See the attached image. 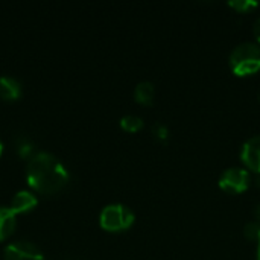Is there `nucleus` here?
<instances>
[{
  "label": "nucleus",
  "instance_id": "7",
  "mask_svg": "<svg viewBox=\"0 0 260 260\" xmlns=\"http://www.w3.org/2000/svg\"><path fill=\"white\" fill-rule=\"evenodd\" d=\"M38 200L32 192L27 190H20L14 195L12 201H11V210L14 213H26L29 210H32L37 206Z\"/></svg>",
  "mask_w": 260,
  "mask_h": 260
},
{
  "label": "nucleus",
  "instance_id": "18",
  "mask_svg": "<svg viewBox=\"0 0 260 260\" xmlns=\"http://www.w3.org/2000/svg\"><path fill=\"white\" fill-rule=\"evenodd\" d=\"M257 260H260V241H259V247H257Z\"/></svg>",
  "mask_w": 260,
  "mask_h": 260
},
{
  "label": "nucleus",
  "instance_id": "12",
  "mask_svg": "<svg viewBox=\"0 0 260 260\" xmlns=\"http://www.w3.org/2000/svg\"><path fill=\"white\" fill-rule=\"evenodd\" d=\"M15 148H17L20 157H23V158L30 157L32 158V155H34V145H32V142L27 137H23V136L18 137L17 142H15Z\"/></svg>",
  "mask_w": 260,
  "mask_h": 260
},
{
  "label": "nucleus",
  "instance_id": "5",
  "mask_svg": "<svg viewBox=\"0 0 260 260\" xmlns=\"http://www.w3.org/2000/svg\"><path fill=\"white\" fill-rule=\"evenodd\" d=\"M5 260H44V256L34 244L18 241L5 248Z\"/></svg>",
  "mask_w": 260,
  "mask_h": 260
},
{
  "label": "nucleus",
  "instance_id": "10",
  "mask_svg": "<svg viewBox=\"0 0 260 260\" xmlns=\"http://www.w3.org/2000/svg\"><path fill=\"white\" fill-rule=\"evenodd\" d=\"M134 99L142 105H149L154 101V85L149 81L139 82L134 88Z\"/></svg>",
  "mask_w": 260,
  "mask_h": 260
},
{
  "label": "nucleus",
  "instance_id": "17",
  "mask_svg": "<svg viewBox=\"0 0 260 260\" xmlns=\"http://www.w3.org/2000/svg\"><path fill=\"white\" fill-rule=\"evenodd\" d=\"M256 221L260 224V204L256 207Z\"/></svg>",
  "mask_w": 260,
  "mask_h": 260
},
{
  "label": "nucleus",
  "instance_id": "13",
  "mask_svg": "<svg viewBox=\"0 0 260 260\" xmlns=\"http://www.w3.org/2000/svg\"><path fill=\"white\" fill-rule=\"evenodd\" d=\"M229 5L238 12H250L251 9L259 6V3L254 0H230Z\"/></svg>",
  "mask_w": 260,
  "mask_h": 260
},
{
  "label": "nucleus",
  "instance_id": "11",
  "mask_svg": "<svg viewBox=\"0 0 260 260\" xmlns=\"http://www.w3.org/2000/svg\"><path fill=\"white\" fill-rule=\"evenodd\" d=\"M120 126L128 133H137L143 128V120L136 114H126L120 119Z\"/></svg>",
  "mask_w": 260,
  "mask_h": 260
},
{
  "label": "nucleus",
  "instance_id": "19",
  "mask_svg": "<svg viewBox=\"0 0 260 260\" xmlns=\"http://www.w3.org/2000/svg\"><path fill=\"white\" fill-rule=\"evenodd\" d=\"M2 151H3V145H2V140H0V155H2Z\"/></svg>",
  "mask_w": 260,
  "mask_h": 260
},
{
  "label": "nucleus",
  "instance_id": "9",
  "mask_svg": "<svg viewBox=\"0 0 260 260\" xmlns=\"http://www.w3.org/2000/svg\"><path fill=\"white\" fill-rule=\"evenodd\" d=\"M15 229V213L0 206V241H5Z\"/></svg>",
  "mask_w": 260,
  "mask_h": 260
},
{
  "label": "nucleus",
  "instance_id": "14",
  "mask_svg": "<svg viewBox=\"0 0 260 260\" xmlns=\"http://www.w3.org/2000/svg\"><path fill=\"white\" fill-rule=\"evenodd\" d=\"M244 235L250 241H260V224L257 221H251L245 225Z\"/></svg>",
  "mask_w": 260,
  "mask_h": 260
},
{
  "label": "nucleus",
  "instance_id": "2",
  "mask_svg": "<svg viewBox=\"0 0 260 260\" xmlns=\"http://www.w3.org/2000/svg\"><path fill=\"white\" fill-rule=\"evenodd\" d=\"M229 64L236 76L257 73L260 70V44L251 41L238 44L229 56Z\"/></svg>",
  "mask_w": 260,
  "mask_h": 260
},
{
  "label": "nucleus",
  "instance_id": "4",
  "mask_svg": "<svg viewBox=\"0 0 260 260\" xmlns=\"http://www.w3.org/2000/svg\"><path fill=\"white\" fill-rule=\"evenodd\" d=\"M251 177L247 169L244 168H230L222 172L219 177V187L232 195L242 193L248 189Z\"/></svg>",
  "mask_w": 260,
  "mask_h": 260
},
{
  "label": "nucleus",
  "instance_id": "15",
  "mask_svg": "<svg viewBox=\"0 0 260 260\" xmlns=\"http://www.w3.org/2000/svg\"><path fill=\"white\" fill-rule=\"evenodd\" d=\"M152 133H154V137L157 140H160V142H166L168 137H169V131L163 123H155L154 128H152Z\"/></svg>",
  "mask_w": 260,
  "mask_h": 260
},
{
  "label": "nucleus",
  "instance_id": "8",
  "mask_svg": "<svg viewBox=\"0 0 260 260\" xmlns=\"http://www.w3.org/2000/svg\"><path fill=\"white\" fill-rule=\"evenodd\" d=\"M21 96V84L12 76H0V98L15 101Z\"/></svg>",
  "mask_w": 260,
  "mask_h": 260
},
{
  "label": "nucleus",
  "instance_id": "1",
  "mask_svg": "<svg viewBox=\"0 0 260 260\" xmlns=\"http://www.w3.org/2000/svg\"><path fill=\"white\" fill-rule=\"evenodd\" d=\"M26 180L40 193H55L69 181V172L50 152L41 151L32 155L26 168Z\"/></svg>",
  "mask_w": 260,
  "mask_h": 260
},
{
  "label": "nucleus",
  "instance_id": "6",
  "mask_svg": "<svg viewBox=\"0 0 260 260\" xmlns=\"http://www.w3.org/2000/svg\"><path fill=\"white\" fill-rule=\"evenodd\" d=\"M241 160L247 169L260 174V136L248 139L241 149Z\"/></svg>",
  "mask_w": 260,
  "mask_h": 260
},
{
  "label": "nucleus",
  "instance_id": "3",
  "mask_svg": "<svg viewBox=\"0 0 260 260\" xmlns=\"http://www.w3.org/2000/svg\"><path fill=\"white\" fill-rule=\"evenodd\" d=\"M99 221L107 232H123L134 224V213L123 204H110L101 212Z\"/></svg>",
  "mask_w": 260,
  "mask_h": 260
},
{
  "label": "nucleus",
  "instance_id": "16",
  "mask_svg": "<svg viewBox=\"0 0 260 260\" xmlns=\"http://www.w3.org/2000/svg\"><path fill=\"white\" fill-rule=\"evenodd\" d=\"M253 30H254V37H256L257 43L260 44V18H257V20H256V23H254V27H253Z\"/></svg>",
  "mask_w": 260,
  "mask_h": 260
}]
</instances>
